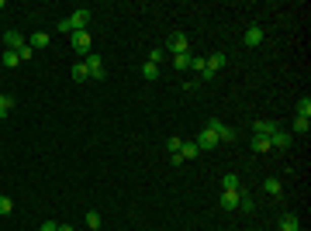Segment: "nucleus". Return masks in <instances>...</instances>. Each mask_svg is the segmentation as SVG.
<instances>
[{
	"label": "nucleus",
	"instance_id": "obj_17",
	"mask_svg": "<svg viewBox=\"0 0 311 231\" xmlns=\"http://www.w3.org/2000/svg\"><path fill=\"white\" fill-rule=\"evenodd\" d=\"M297 228H301V224H297L294 214H284V217H280V231H297Z\"/></svg>",
	"mask_w": 311,
	"mask_h": 231
},
{
	"label": "nucleus",
	"instance_id": "obj_24",
	"mask_svg": "<svg viewBox=\"0 0 311 231\" xmlns=\"http://www.w3.org/2000/svg\"><path fill=\"white\" fill-rule=\"evenodd\" d=\"M87 228H90V231H100V214H97V211L87 214Z\"/></svg>",
	"mask_w": 311,
	"mask_h": 231
},
{
	"label": "nucleus",
	"instance_id": "obj_26",
	"mask_svg": "<svg viewBox=\"0 0 311 231\" xmlns=\"http://www.w3.org/2000/svg\"><path fill=\"white\" fill-rule=\"evenodd\" d=\"M163 59H166V49H152V52H149V62H156V66H159Z\"/></svg>",
	"mask_w": 311,
	"mask_h": 231
},
{
	"label": "nucleus",
	"instance_id": "obj_1",
	"mask_svg": "<svg viewBox=\"0 0 311 231\" xmlns=\"http://www.w3.org/2000/svg\"><path fill=\"white\" fill-rule=\"evenodd\" d=\"M69 45H73V52H80V56L87 59L90 49H94V38H90V31H73V35H69Z\"/></svg>",
	"mask_w": 311,
	"mask_h": 231
},
{
	"label": "nucleus",
	"instance_id": "obj_15",
	"mask_svg": "<svg viewBox=\"0 0 311 231\" xmlns=\"http://www.w3.org/2000/svg\"><path fill=\"white\" fill-rule=\"evenodd\" d=\"M11 111H14V97H11V94H0V121L11 114Z\"/></svg>",
	"mask_w": 311,
	"mask_h": 231
},
{
	"label": "nucleus",
	"instance_id": "obj_5",
	"mask_svg": "<svg viewBox=\"0 0 311 231\" xmlns=\"http://www.w3.org/2000/svg\"><path fill=\"white\" fill-rule=\"evenodd\" d=\"M242 204V190H221V207L225 211H239Z\"/></svg>",
	"mask_w": 311,
	"mask_h": 231
},
{
	"label": "nucleus",
	"instance_id": "obj_4",
	"mask_svg": "<svg viewBox=\"0 0 311 231\" xmlns=\"http://www.w3.org/2000/svg\"><path fill=\"white\" fill-rule=\"evenodd\" d=\"M218 145H221V142H218V135H214V131L208 128V124H204V131L197 135V149L204 152V149H218Z\"/></svg>",
	"mask_w": 311,
	"mask_h": 231
},
{
	"label": "nucleus",
	"instance_id": "obj_13",
	"mask_svg": "<svg viewBox=\"0 0 311 231\" xmlns=\"http://www.w3.org/2000/svg\"><path fill=\"white\" fill-rule=\"evenodd\" d=\"M180 155H183V162H187V159H197V155H201L197 142H183V145H180Z\"/></svg>",
	"mask_w": 311,
	"mask_h": 231
},
{
	"label": "nucleus",
	"instance_id": "obj_14",
	"mask_svg": "<svg viewBox=\"0 0 311 231\" xmlns=\"http://www.w3.org/2000/svg\"><path fill=\"white\" fill-rule=\"evenodd\" d=\"M297 117H304V121H311V97L304 94L301 100H297Z\"/></svg>",
	"mask_w": 311,
	"mask_h": 231
},
{
	"label": "nucleus",
	"instance_id": "obj_10",
	"mask_svg": "<svg viewBox=\"0 0 311 231\" xmlns=\"http://www.w3.org/2000/svg\"><path fill=\"white\" fill-rule=\"evenodd\" d=\"M242 41H246V45H253V49H256V45H263V28H259V24H249Z\"/></svg>",
	"mask_w": 311,
	"mask_h": 231
},
{
	"label": "nucleus",
	"instance_id": "obj_21",
	"mask_svg": "<svg viewBox=\"0 0 311 231\" xmlns=\"http://www.w3.org/2000/svg\"><path fill=\"white\" fill-rule=\"evenodd\" d=\"M190 59H194V52H183V56H173V66H176V69H190Z\"/></svg>",
	"mask_w": 311,
	"mask_h": 231
},
{
	"label": "nucleus",
	"instance_id": "obj_2",
	"mask_svg": "<svg viewBox=\"0 0 311 231\" xmlns=\"http://www.w3.org/2000/svg\"><path fill=\"white\" fill-rule=\"evenodd\" d=\"M166 49H170L173 56H183V52H190V38H187L183 31H176V35L166 38Z\"/></svg>",
	"mask_w": 311,
	"mask_h": 231
},
{
	"label": "nucleus",
	"instance_id": "obj_30",
	"mask_svg": "<svg viewBox=\"0 0 311 231\" xmlns=\"http://www.w3.org/2000/svg\"><path fill=\"white\" fill-rule=\"evenodd\" d=\"M21 59H18V52H4V66H18Z\"/></svg>",
	"mask_w": 311,
	"mask_h": 231
},
{
	"label": "nucleus",
	"instance_id": "obj_22",
	"mask_svg": "<svg viewBox=\"0 0 311 231\" xmlns=\"http://www.w3.org/2000/svg\"><path fill=\"white\" fill-rule=\"evenodd\" d=\"M142 76L149 79V83H152V79H159V66H156V62H145V66H142Z\"/></svg>",
	"mask_w": 311,
	"mask_h": 231
},
{
	"label": "nucleus",
	"instance_id": "obj_7",
	"mask_svg": "<svg viewBox=\"0 0 311 231\" xmlns=\"http://www.w3.org/2000/svg\"><path fill=\"white\" fill-rule=\"evenodd\" d=\"M83 62H87V69H90V79H104V62H100V56H94V52H90Z\"/></svg>",
	"mask_w": 311,
	"mask_h": 231
},
{
	"label": "nucleus",
	"instance_id": "obj_6",
	"mask_svg": "<svg viewBox=\"0 0 311 231\" xmlns=\"http://www.w3.org/2000/svg\"><path fill=\"white\" fill-rule=\"evenodd\" d=\"M4 45H7V52H21L28 41H24V35H21V31H7V35H4Z\"/></svg>",
	"mask_w": 311,
	"mask_h": 231
},
{
	"label": "nucleus",
	"instance_id": "obj_8",
	"mask_svg": "<svg viewBox=\"0 0 311 231\" xmlns=\"http://www.w3.org/2000/svg\"><path fill=\"white\" fill-rule=\"evenodd\" d=\"M69 24H73V31H87V24H90V11H87V7H83V11H73Z\"/></svg>",
	"mask_w": 311,
	"mask_h": 231
},
{
	"label": "nucleus",
	"instance_id": "obj_20",
	"mask_svg": "<svg viewBox=\"0 0 311 231\" xmlns=\"http://www.w3.org/2000/svg\"><path fill=\"white\" fill-rule=\"evenodd\" d=\"M249 149H253V152H270V138H259V135H256L253 142H249Z\"/></svg>",
	"mask_w": 311,
	"mask_h": 231
},
{
	"label": "nucleus",
	"instance_id": "obj_34",
	"mask_svg": "<svg viewBox=\"0 0 311 231\" xmlns=\"http://www.w3.org/2000/svg\"><path fill=\"white\" fill-rule=\"evenodd\" d=\"M0 11H4V0H0Z\"/></svg>",
	"mask_w": 311,
	"mask_h": 231
},
{
	"label": "nucleus",
	"instance_id": "obj_12",
	"mask_svg": "<svg viewBox=\"0 0 311 231\" xmlns=\"http://www.w3.org/2000/svg\"><path fill=\"white\" fill-rule=\"evenodd\" d=\"M49 31H35V35H31V41H28V45H31V49H35V52H38V49H45V45H49Z\"/></svg>",
	"mask_w": 311,
	"mask_h": 231
},
{
	"label": "nucleus",
	"instance_id": "obj_29",
	"mask_svg": "<svg viewBox=\"0 0 311 231\" xmlns=\"http://www.w3.org/2000/svg\"><path fill=\"white\" fill-rule=\"evenodd\" d=\"M31 56H35V49H31V45H24V49L18 52V59H21V62H31Z\"/></svg>",
	"mask_w": 311,
	"mask_h": 231
},
{
	"label": "nucleus",
	"instance_id": "obj_3",
	"mask_svg": "<svg viewBox=\"0 0 311 231\" xmlns=\"http://www.w3.org/2000/svg\"><path fill=\"white\" fill-rule=\"evenodd\" d=\"M221 66H225V56H221V52H214L211 59H204V69H201V79H211L214 73L221 69Z\"/></svg>",
	"mask_w": 311,
	"mask_h": 231
},
{
	"label": "nucleus",
	"instance_id": "obj_23",
	"mask_svg": "<svg viewBox=\"0 0 311 231\" xmlns=\"http://www.w3.org/2000/svg\"><path fill=\"white\" fill-rule=\"evenodd\" d=\"M263 190L273 193V197H280V190H284V187H280V179H266V183H263Z\"/></svg>",
	"mask_w": 311,
	"mask_h": 231
},
{
	"label": "nucleus",
	"instance_id": "obj_31",
	"mask_svg": "<svg viewBox=\"0 0 311 231\" xmlns=\"http://www.w3.org/2000/svg\"><path fill=\"white\" fill-rule=\"evenodd\" d=\"M59 31H62V35H73V24H69V18L59 21Z\"/></svg>",
	"mask_w": 311,
	"mask_h": 231
},
{
	"label": "nucleus",
	"instance_id": "obj_35",
	"mask_svg": "<svg viewBox=\"0 0 311 231\" xmlns=\"http://www.w3.org/2000/svg\"><path fill=\"white\" fill-rule=\"evenodd\" d=\"M297 231H301V228H297Z\"/></svg>",
	"mask_w": 311,
	"mask_h": 231
},
{
	"label": "nucleus",
	"instance_id": "obj_32",
	"mask_svg": "<svg viewBox=\"0 0 311 231\" xmlns=\"http://www.w3.org/2000/svg\"><path fill=\"white\" fill-rule=\"evenodd\" d=\"M38 231H59V224H56V221H45V224H42Z\"/></svg>",
	"mask_w": 311,
	"mask_h": 231
},
{
	"label": "nucleus",
	"instance_id": "obj_25",
	"mask_svg": "<svg viewBox=\"0 0 311 231\" xmlns=\"http://www.w3.org/2000/svg\"><path fill=\"white\" fill-rule=\"evenodd\" d=\"M308 128H311V121H304V117L294 121V131H297V135H308Z\"/></svg>",
	"mask_w": 311,
	"mask_h": 231
},
{
	"label": "nucleus",
	"instance_id": "obj_27",
	"mask_svg": "<svg viewBox=\"0 0 311 231\" xmlns=\"http://www.w3.org/2000/svg\"><path fill=\"white\" fill-rule=\"evenodd\" d=\"M14 211V200L11 197H0V214H11Z\"/></svg>",
	"mask_w": 311,
	"mask_h": 231
},
{
	"label": "nucleus",
	"instance_id": "obj_33",
	"mask_svg": "<svg viewBox=\"0 0 311 231\" xmlns=\"http://www.w3.org/2000/svg\"><path fill=\"white\" fill-rule=\"evenodd\" d=\"M59 231H76V228L73 224H59Z\"/></svg>",
	"mask_w": 311,
	"mask_h": 231
},
{
	"label": "nucleus",
	"instance_id": "obj_19",
	"mask_svg": "<svg viewBox=\"0 0 311 231\" xmlns=\"http://www.w3.org/2000/svg\"><path fill=\"white\" fill-rule=\"evenodd\" d=\"M221 190H242V179L239 176H221Z\"/></svg>",
	"mask_w": 311,
	"mask_h": 231
},
{
	"label": "nucleus",
	"instance_id": "obj_18",
	"mask_svg": "<svg viewBox=\"0 0 311 231\" xmlns=\"http://www.w3.org/2000/svg\"><path fill=\"white\" fill-rule=\"evenodd\" d=\"M73 79H76V83L90 79V69H87V62H76V66H73Z\"/></svg>",
	"mask_w": 311,
	"mask_h": 231
},
{
	"label": "nucleus",
	"instance_id": "obj_11",
	"mask_svg": "<svg viewBox=\"0 0 311 231\" xmlns=\"http://www.w3.org/2000/svg\"><path fill=\"white\" fill-rule=\"evenodd\" d=\"M270 149H291V135L277 128V131L270 135Z\"/></svg>",
	"mask_w": 311,
	"mask_h": 231
},
{
	"label": "nucleus",
	"instance_id": "obj_28",
	"mask_svg": "<svg viewBox=\"0 0 311 231\" xmlns=\"http://www.w3.org/2000/svg\"><path fill=\"white\" fill-rule=\"evenodd\" d=\"M180 145H183V138H166V152H180Z\"/></svg>",
	"mask_w": 311,
	"mask_h": 231
},
{
	"label": "nucleus",
	"instance_id": "obj_16",
	"mask_svg": "<svg viewBox=\"0 0 311 231\" xmlns=\"http://www.w3.org/2000/svg\"><path fill=\"white\" fill-rule=\"evenodd\" d=\"M273 131H277V124H273V121H256V135H259V138H270Z\"/></svg>",
	"mask_w": 311,
	"mask_h": 231
},
{
	"label": "nucleus",
	"instance_id": "obj_9",
	"mask_svg": "<svg viewBox=\"0 0 311 231\" xmlns=\"http://www.w3.org/2000/svg\"><path fill=\"white\" fill-rule=\"evenodd\" d=\"M208 128L218 135V142H232V138H235V131H232V128H225L221 121H208Z\"/></svg>",
	"mask_w": 311,
	"mask_h": 231
}]
</instances>
